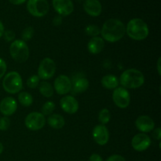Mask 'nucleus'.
<instances>
[{"instance_id": "nucleus-20", "label": "nucleus", "mask_w": 161, "mask_h": 161, "mask_svg": "<svg viewBox=\"0 0 161 161\" xmlns=\"http://www.w3.org/2000/svg\"><path fill=\"white\" fill-rule=\"evenodd\" d=\"M102 85L104 88L108 90H115L118 87L119 84V79L114 75L108 74L102 77Z\"/></svg>"}, {"instance_id": "nucleus-14", "label": "nucleus", "mask_w": 161, "mask_h": 161, "mask_svg": "<svg viewBox=\"0 0 161 161\" xmlns=\"http://www.w3.org/2000/svg\"><path fill=\"white\" fill-rule=\"evenodd\" d=\"M52 4L55 11L61 17L70 15L74 10L72 0H52Z\"/></svg>"}, {"instance_id": "nucleus-7", "label": "nucleus", "mask_w": 161, "mask_h": 161, "mask_svg": "<svg viewBox=\"0 0 161 161\" xmlns=\"http://www.w3.org/2000/svg\"><path fill=\"white\" fill-rule=\"evenodd\" d=\"M56 72V64L53 60L46 58L41 61L38 68V76L39 79L47 80L51 79Z\"/></svg>"}, {"instance_id": "nucleus-30", "label": "nucleus", "mask_w": 161, "mask_h": 161, "mask_svg": "<svg viewBox=\"0 0 161 161\" xmlns=\"http://www.w3.org/2000/svg\"><path fill=\"white\" fill-rule=\"evenodd\" d=\"M3 36L6 42H12L15 39V33L12 30H6L4 31Z\"/></svg>"}, {"instance_id": "nucleus-37", "label": "nucleus", "mask_w": 161, "mask_h": 161, "mask_svg": "<svg viewBox=\"0 0 161 161\" xmlns=\"http://www.w3.org/2000/svg\"><path fill=\"white\" fill-rule=\"evenodd\" d=\"M3 33H4V25H3V22L0 20V39L1 37H3Z\"/></svg>"}, {"instance_id": "nucleus-11", "label": "nucleus", "mask_w": 161, "mask_h": 161, "mask_svg": "<svg viewBox=\"0 0 161 161\" xmlns=\"http://www.w3.org/2000/svg\"><path fill=\"white\" fill-rule=\"evenodd\" d=\"M72 94H82L87 91L90 83L87 79L83 74L78 73L72 77Z\"/></svg>"}, {"instance_id": "nucleus-23", "label": "nucleus", "mask_w": 161, "mask_h": 161, "mask_svg": "<svg viewBox=\"0 0 161 161\" xmlns=\"http://www.w3.org/2000/svg\"><path fill=\"white\" fill-rule=\"evenodd\" d=\"M18 101L20 105L25 107H28L33 103V97L29 93L23 91L18 94Z\"/></svg>"}, {"instance_id": "nucleus-16", "label": "nucleus", "mask_w": 161, "mask_h": 161, "mask_svg": "<svg viewBox=\"0 0 161 161\" xmlns=\"http://www.w3.org/2000/svg\"><path fill=\"white\" fill-rule=\"evenodd\" d=\"M135 127L142 133H148L155 128V123L153 119L149 116H140L135 120Z\"/></svg>"}, {"instance_id": "nucleus-8", "label": "nucleus", "mask_w": 161, "mask_h": 161, "mask_svg": "<svg viewBox=\"0 0 161 161\" xmlns=\"http://www.w3.org/2000/svg\"><path fill=\"white\" fill-rule=\"evenodd\" d=\"M25 124L30 130H39L46 124V118L39 112H32L25 117Z\"/></svg>"}, {"instance_id": "nucleus-17", "label": "nucleus", "mask_w": 161, "mask_h": 161, "mask_svg": "<svg viewBox=\"0 0 161 161\" xmlns=\"http://www.w3.org/2000/svg\"><path fill=\"white\" fill-rule=\"evenodd\" d=\"M17 109V102L14 97H6L0 102V112L4 116L14 114Z\"/></svg>"}, {"instance_id": "nucleus-25", "label": "nucleus", "mask_w": 161, "mask_h": 161, "mask_svg": "<svg viewBox=\"0 0 161 161\" xmlns=\"http://www.w3.org/2000/svg\"><path fill=\"white\" fill-rule=\"evenodd\" d=\"M55 109V104L51 101L45 102L41 108V113L45 116H50L53 114V112Z\"/></svg>"}, {"instance_id": "nucleus-13", "label": "nucleus", "mask_w": 161, "mask_h": 161, "mask_svg": "<svg viewBox=\"0 0 161 161\" xmlns=\"http://www.w3.org/2000/svg\"><path fill=\"white\" fill-rule=\"evenodd\" d=\"M92 136L97 144L99 146H105L109 140V132L105 125L99 124L93 129Z\"/></svg>"}, {"instance_id": "nucleus-31", "label": "nucleus", "mask_w": 161, "mask_h": 161, "mask_svg": "<svg viewBox=\"0 0 161 161\" xmlns=\"http://www.w3.org/2000/svg\"><path fill=\"white\" fill-rule=\"evenodd\" d=\"M6 69H7V65H6V61L0 58V80L6 74Z\"/></svg>"}, {"instance_id": "nucleus-3", "label": "nucleus", "mask_w": 161, "mask_h": 161, "mask_svg": "<svg viewBox=\"0 0 161 161\" xmlns=\"http://www.w3.org/2000/svg\"><path fill=\"white\" fill-rule=\"evenodd\" d=\"M126 33L134 40H144L149 36V27L142 19L134 18L127 23L126 26Z\"/></svg>"}, {"instance_id": "nucleus-33", "label": "nucleus", "mask_w": 161, "mask_h": 161, "mask_svg": "<svg viewBox=\"0 0 161 161\" xmlns=\"http://www.w3.org/2000/svg\"><path fill=\"white\" fill-rule=\"evenodd\" d=\"M153 137L154 139L160 141L161 140V128L160 127H157V128L153 129Z\"/></svg>"}, {"instance_id": "nucleus-1", "label": "nucleus", "mask_w": 161, "mask_h": 161, "mask_svg": "<svg viewBox=\"0 0 161 161\" xmlns=\"http://www.w3.org/2000/svg\"><path fill=\"white\" fill-rule=\"evenodd\" d=\"M125 34L126 26L118 19H108L101 28L102 38L109 42H118L124 38Z\"/></svg>"}, {"instance_id": "nucleus-9", "label": "nucleus", "mask_w": 161, "mask_h": 161, "mask_svg": "<svg viewBox=\"0 0 161 161\" xmlns=\"http://www.w3.org/2000/svg\"><path fill=\"white\" fill-rule=\"evenodd\" d=\"M113 100L118 108H127L130 103V95L129 91L123 86H118L113 91Z\"/></svg>"}, {"instance_id": "nucleus-28", "label": "nucleus", "mask_w": 161, "mask_h": 161, "mask_svg": "<svg viewBox=\"0 0 161 161\" xmlns=\"http://www.w3.org/2000/svg\"><path fill=\"white\" fill-rule=\"evenodd\" d=\"M40 83V79L37 75H33L30 76L27 80V86L31 89H35L38 87Z\"/></svg>"}, {"instance_id": "nucleus-24", "label": "nucleus", "mask_w": 161, "mask_h": 161, "mask_svg": "<svg viewBox=\"0 0 161 161\" xmlns=\"http://www.w3.org/2000/svg\"><path fill=\"white\" fill-rule=\"evenodd\" d=\"M111 119V114L108 108H102L98 113V120L102 125L108 124Z\"/></svg>"}, {"instance_id": "nucleus-34", "label": "nucleus", "mask_w": 161, "mask_h": 161, "mask_svg": "<svg viewBox=\"0 0 161 161\" xmlns=\"http://www.w3.org/2000/svg\"><path fill=\"white\" fill-rule=\"evenodd\" d=\"M62 24V17L60 15L56 16V17H53V25L54 26H59Z\"/></svg>"}, {"instance_id": "nucleus-12", "label": "nucleus", "mask_w": 161, "mask_h": 161, "mask_svg": "<svg viewBox=\"0 0 161 161\" xmlns=\"http://www.w3.org/2000/svg\"><path fill=\"white\" fill-rule=\"evenodd\" d=\"M151 139L146 134L139 133L135 135L131 140L132 148L137 152H143L149 149Z\"/></svg>"}, {"instance_id": "nucleus-39", "label": "nucleus", "mask_w": 161, "mask_h": 161, "mask_svg": "<svg viewBox=\"0 0 161 161\" xmlns=\"http://www.w3.org/2000/svg\"><path fill=\"white\" fill-rule=\"evenodd\" d=\"M3 150H4V146H3V143L0 142V155H1V154L3 153Z\"/></svg>"}, {"instance_id": "nucleus-15", "label": "nucleus", "mask_w": 161, "mask_h": 161, "mask_svg": "<svg viewBox=\"0 0 161 161\" xmlns=\"http://www.w3.org/2000/svg\"><path fill=\"white\" fill-rule=\"evenodd\" d=\"M60 105L62 110L68 114H75L79 110V102L74 96L66 95L60 101Z\"/></svg>"}, {"instance_id": "nucleus-36", "label": "nucleus", "mask_w": 161, "mask_h": 161, "mask_svg": "<svg viewBox=\"0 0 161 161\" xmlns=\"http://www.w3.org/2000/svg\"><path fill=\"white\" fill-rule=\"evenodd\" d=\"M9 1L14 5H20L23 4L24 3H25L27 0H9Z\"/></svg>"}, {"instance_id": "nucleus-26", "label": "nucleus", "mask_w": 161, "mask_h": 161, "mask_svg": "<svg viewBox=\"0 0 161 161\" xmlns=\"http://www.w3.org/2000/svg\"><path fill=\"white\" fill-rule=\"evenodd\" d=\"M85 33L91 37H96L101 34V29L95 25H88L85 28Z\"/></svg>"}, {"instance_id": "nucleus-4", "label": "nucleus", "mask_w": 161, "mask_h": 161, "mask_svg": "<svg viewBox=\"0 0 161 161\" xmlns=\"http://www.w3.org/2000/svg\"><path fill=\"white\" fill-rule=\"evenodd\" d=\"M3 87L9 94H17L23 88V81L20 74L17 72H9L5 75L3 80Z\"/></svg>"}, {"instance_id": "nucleus-5", "label": "nucleus", "mask_w": 161, "mask_h": 161, "mask_svg": "<svg viewBox=\"0 0 161 161\" xmlns=\"http://www.w3.org/2000/svg\"><path fill=\"white\" fill-rule=\"evenodd\" d=\"M9 53L16 62H25L29 58V48L28 44L22 39L14 40L9 47Z\"/></svg>"}, {"instance_id": "nucleus-22", "label": "nucleus", "mask_w": 161, "mask_h": 161, "mask_svg": "<svg viewBox=\"0 0 161 161\" xmlns=\"http://www.w3.org/2000/svg\"><path fill=\"white\" fill-rule=\"evenodd\" d=\"M39 91L40 94L45 97H50L53 94V87L50 83L47 81H42L39 83Z\"/></svg>"}, {"instance_id": "nucleus-32", "label": "nucleus", "mask_w": 161, "mask_h": 161, "mask_svg": "<svg viewBox=\"0 0 161 161\" xmlns=\"http://www.w3.org/2000/svg\"><path fill=\"white\" fill-rule=\"evenodd\" d=\"M106 161H126L125 158L122 157L121 155H118V154H115V155H112L107 159Z\"/></svg>"}, {"instance_id": "nucleus-19", "label": "nucleus", "mask_w": 161, "mask_h": 161, "mask_svg": "<svg viewBox=\"0 0 161 161\" xmlns=\"http://www.w3.org/2000/svg\"><path fill=\"white\" fill-rule=\"evenodd\" d=\"M105 47V41L102 37H92L87 44L88 51L92 54H97L102 51Z\"/></svg>"}, {"instance_id": "nucleus-6", "label": "nucleus", "mask_w": 161, "mask_h": 161, "mask_svg": "<svg viewBox=\"0 0 161 161\" xmlns=\"http://www.w3.org/2000/svg\"><path fill=\"white\" fill-rule=\"evenodd\" d=\"M50 6L47 0H28L27 9L31 15L36 17H44L48 13Z\"/></svg>"}, {"instance_id": "nucleus-29", "label": "nucleus", "mask_w": 161, "mask_h": 161, "mask_svg": "<svg viewBox=\"0 0 161 161\" xmlns=\"http://www.w3.org/2000/svg\"><path fill=\"white\" fill-rule=\"evenodd\" d=\"M10 127V119L7 116H3L0 118V130L5 131Z\"/></svg>"}, {"instance_id": "nucleus-21", "label": "nucleus", "mask_w": 161, "mask_h": 161, "mask_svg": "<svg viewBox=\"0 0 161 161\" xmlns=\"http://www.w3.org/2000/svg\"><path fill=\"white\" fill-rule=\"evenodd\" d=\"M47 123L49 126L53 129H61L65 124V120L64 118L60 114H51L48 116L47 119Z\"/></svg>"}, {"instance_id": "nucleus-2", "label": "nucleus", "mask_w": 161, "mask_h": 161, "mask_svg": "<svg viewBox=\"0 0 161 161\" xmlns=\"http://www.w3.org/2000/svg\"><path fill=\"white\" fill-rule=\"evenodd\" d=\"M119 82L126 89H137L144 84L145 77L141 71L129 69L122 72Z\"/></svg>"}, {"instance_id": "nucleus-10", "label": "nucleus", "mask_w": 161, "mask_h": 161, "mask_svg": "<svg viewBox=\"0 0 161 161\" xmlns=\"http://www.w3.org/2000/svg\"><path fill=\"white\" fill-rule=\"evenodd\" d=\"M55 91L60 95H65L72 91V81L65 75H60L55 79L53 83Z\"/></svg>"}, {"instance_id": "nucleus-38", "label": "nucleus", "mask_w": 161, "mask_h": 161, "mask_svg": "<svg viewBox=\"0 0 161 161\" xmlns=\"http://www.w3.org/2000/svg\"><path fill=\"white\" fill-rule=\"evenodd\" d=\"M160 61H161V58H159L158 61H157V71H158L159 75H160Z\"/></svg>"}, {"instance_id": "nucleus-18", "label": "nucleus", "mask_w": 161, "mask_h": 161, "mask_svg": "<svg viewBox=\"0 0 161 161\" xmlns=\"http://www.w3.org/2000/svg\"><path fill=\"white\" fill-rule=\"evenodd\" d=\"M83 9L88 15L97 17L102 13V6L98 0H86L83 3Z\"/></svg>"}, {"instance_id": "nucleus-35", "label": "nucleus", "mask_w": 161, "mask_h": 161, "mask_svg": "<svg viewBox=\"0 0 161 161\" xmlns=\"http://www.w3.org/2000/svg\"><path fill=\"white\" fill-rule=\"evenodd\" d=\"M89 161H103L102 157L97 153H94L90 157Z\"/></svg>"}, {"instance_id": "nucleus-27", "label": "nucleus", "mask_w": 161, "mask_h": 161, "mask_svg": "<svg viewBox=\"0 0 161 161\" xmlns=\"http://www.w3.org/2000/svg\"><path fill=\"white\" fill-rule=\"evenodd\" d=\"M33 36H34V28L31 26L27 27V28H25V29L23 30V31H22V40L25 41V42H26L27 41H29L30 39H31Z\"/></svg>"}]
</instances>
